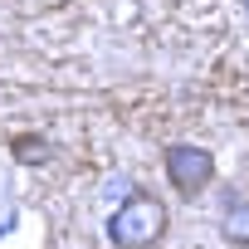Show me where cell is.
Masks as SVG:
<instances>
[{"mask_svg":"<svg viewBox=\"0 0 249 249\" xmlns=\"http://www.w3.org/2000/svg\"><path fill=\"white\" fill-rule=\"evenodd\" d=\"M166 181H171L186 200H196V196L215 181V157H210L205 147L176 142V147H166Z\"/></svg>","mask_w":249,"mask_h":249,"instance_id":"7a4b0ae2","label":"cell"},{"mask_svg":"<svg viewBox=\"0 0 249 249\" xmlns=\"http://www.w3.org/2000/svg\"><path fill=\"white\" fill-rule=\"evenodd\" d=\"M10 152H15V157H20L25 166H44L54 147H49L44 137H15V142H10Z\"/></svg>","mask_w":249,"mask_h":249,"instance_id":"277c9868","label":"cell"},{"mask_svg":"<svg viewBox=\"0 0 249 249\" xmlns=\"http://www.w3.org/2000/svg\"><path fill=\"white\" fill-rule=\"evenodd\" d=\"M220 234H225L230 244L249 249V200L230 196V205H225V215H220Z\"/></svg>","mask_w":249,"mask_h":249,"instance_id":"3957f363","label":"cell"},{"mask_svg":"<svg viewBox=\"0 0 249 249\" xmlns=\"http://www.w3.org/2000/svg\"><path fill=\"white\" fill-rule=\"evenodd\" d=\"M244 15H249V0H244Z\"/></svg>","mask_w":249,"mask_h":249,"instance_id":"52a82bcc","label":"cell"},{"mask_svg":"<svg viewBox=\"0 0 249 249\" xmlns=\"http://www.w3.org/2000/svg\"><path fill=\"white\" fill-rule=\"evenodd\" d=\"M166 205L152 200V196H132L122 200L112 215H107V239L117 249H152L161 234H166Z\"/></svg>","mask_w":249,"mask_h":249,"instance_id":"6da1fadb","label":"cell"},{"mask_svg":"<svg viewBox=\"0 0 249 249\" xmlns=\"http://www.w3.org/2000/svg\"><path fill=\"white\" fill-rule=\"evenodd\" d=\"M15 225H20V215H15V210H5V215H0V234H5V230H15Z\"/></svg>","mask_w":249,"mask_h":249,"instance_id":"8992f818","label":"cell"},{"mask_svg":"<svg viewBox=\"0 0 249 249\" xmlns=\"http://www.w3.org/2000/svg\"><path fill=\"white\" fill-rule=\"evenodd\" d=\"M107 196L112 200H132L137 191H132V181H107Z\"/></svg>","mask_w":249,"mask_h":249,"instance_id":"5b68a950","label":"cell"}]
</instances>
